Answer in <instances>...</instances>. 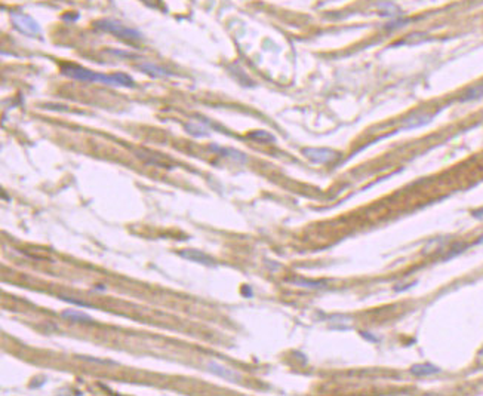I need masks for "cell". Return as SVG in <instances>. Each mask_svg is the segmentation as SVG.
<instances>
[{
  "label": "cell",
  "mask_w": 483,
  "mask_h": 396,
  "mask_svg": "<svg viewBox=\"0 0 483 396\" xmlns=\"http://www.w3.org/2000/svg\"><path fill=\"white\" fill-rule=\"evenodd\" d=\"M63 71H64L66 76L73 77V79H77V80H82V82H96V73L89 71V70L82 69V67L69 66V67H64Z\"/></svg>",
  "instance_id": "277c9868"
},
{
  "label": "cell",
  "mask_w": 483,
  "mask_h": 396,
  "mask_svg": "<svg viewBox=\"0 0 483 396\" xmlns=\"http://www.w3.org/2000/svg\"><path fill=\"white\" fill-rule=\"evenodd\" d=\"M411 373L418 377H424V375H433V374L440 373V368H437L436 365H432V364H418L411 368Z\"/></svg>",
  "instance_id": "ba28073f"
},
{
  "label": "cell",
  "mask_w": 483,
  "mask_h": 396,
  "mask_svg": "<svg viewBox=\"0 0 483 396\" xmlns=\"http://www.w3.org/2000/svg\"><path fill=\"white\" fill-rule=\"evenodd\" d=\"M294 285L302 286V288H310V289H322L326 288V282L323 280H307V279H295Z\"/></svg>",
  "instance_id": "30bf717a"
},
{
  "label": "cell",
  "mask_w": 483,
  "mask_h": 396,
  "mask_svg": "<svg viewBox=\"0 0 483 396\" xmlns=\"http://www.w3.org/2000/svg\"><path fill=\"white\" fill-rule=\"evenodd\" d=\"M98 27H101V28L105 30V31H112V33H115V34H117V36H120V37H125V39H138V37H139V34H138L137 31L129 30V28L120 25V24H116V23L104 21V23H99Z\"/></svg>",
  "instance_id": "3957f363"
},
{
  "label": "cell",
  "mask_w": 483,
  "mask_h": 396,
  "mask_svg": "<svg viewBox=\"0 0 483 396\" xmlns=\"http://www.w3.org/2000/svg\"><path fill=\"white\" fill-rule=\"evenodd\" d=\"M477 243H483V234H482V236H480V239H479V240H477Z\"/></svg>",
  "instance_id": "9a60e30c"
},
{
  "label": "cell",
  "mask_w": 483,
  "mask_h": 396,
  "mask_svg": "<svg viewBox=\"0 0 483 396\" xmlns=\"http://www.w3.org/2000/svg\"><path fill=\"white\" fill-rule=\"evenodd\" d=\"M180 256L188 261H194V263H200L205 266H215V261L213 258H210L209 256H206L205 253L199 251V250H183L180 253Z\"/></svg>",
  "instance_id": "5b68a950"
},
{
  "label": "cell",
  "mask_w": 483,
  "mask_h": 396,
  "mask_svg": "<svg viewBox=\"0 0 483 396\" xmlns=\"http://www.w3.org/2000/svg\"><path fill=\"white\" fill-rule=\"evenodd\" d=\"M433 120V116L430 115H418V116H412L408 117L403 122V129H415V128H421L425 126L427 123H430Z\"/></svg>",
  "instance_id": "8992f818"
},
{
  "label": "cell",
  "mask_w": 483,
  "mask_h": 396,
  "mask_svg": "<svg viewBox=\"0 0 483 396\" xmlns=\"http://www.w3.org/2000/svg\"><path fill=\"white\" fill-rule=\"evenodd\" d=\"M63 300L69 302V303H73V304H77V306H83V307H89V304L83 303V302H79V300H73V299H67V297H63Z\"/></svg>",
  "instance_id": "4fadbf2b"
},
{
  "label": "cell",
  "mask_w": 483,
  "mask_h": 396,
  "mask_svg": "<svg viewBox=\"0 0 483 396\" xmlns=\"http://www.w3.org/2000/svg\"><path fill=\"white\" fill-rule=\"evenodd\" d=\"M207 370L210 373H213L215 375L227 380V381H233L234 383V381H240L242 380V375L237 371H234V370H231L229 367H224V365H221L218 362H209L207 364Z\"/></svg>",
  "instance_id": "7a4b0ae2"
},
{
  "label": "cell",
  "mask_w": 483,
  "mask_h": 396,
  "mask_svg": "<svg viewBox=\"0 0 483 396\" xmlns=\"http://www.w3.org/2000/svg\"><path fill=\"white\" fill-rule=\"evenodd\" d=\"M141 69L144 71H147L148 74H153V76H169V73H166L163 69H159V67L151 66V64H142Z\"/></svg>",
  "instance_id": "7c38bea8"
},
{
  "label": "cell",
  "mask_w": 483,
  "mask_h": 396,
  "mask_svg": "<svg viewBox=\"0 0 483 396\" xmlns=\"http://www.w3.org/2000/svg\"><path fill=\"white\" fill-rule=\"evenodd\" d=\"M249 137L253 138V140H258L261 142H270V141L273 142V141H276V138L272 134H268L265 131H255V132L249 134Z\"/></svg>",
  "instance_id": "8fae6325"
},
{
  "label": "cell",
  "mask_w": 483,
  "mask_h": 396,
  "mask_svg": "<svg viewBox=\"0 0 483 396\" xmlns=\"http://www.w3.org/2000/svg\"><path fill=\"white\" fill-rule=\"evenodd\" d=\"M483 98V83H477L471 88H468L465 91V93L462 95L461 101H474V100H480Z\"/></svg>",
  "instance_id": "9c48e42d"
},
{
  "label": "cell",
  "mask_w": 483,
  "mask_h": 396,
  "mask_svg": "<svg viewBox=\"0 0 483 396\" xmlns=\"http://www.w3.org/2000/svg\"><path fill=\"white\" fill-rule=\"evenodd\" d=\"M302 153L314 163H329L338 159V153L329 148H304Z\"/></svg>",
  "instance_id": "6da1fadb"
},
{
  "label": "cell",
  "mask_w": 483,
  "mask_h": 396,
  "mask_svg": "<svg viewBox=\"0 0 483 396\" xmlns=\"http://www.w3.org/2000/svg\"><path fill=\"white\" fill-rule=\"evenodd\" d=\"M63 316L66 319L71 321V322H76V324H83V325H93L95 324V321L89 315H86L83 312H77V310H64Z\"/></svg>",
  "instance_id": "52a82bcc"
},
{
  "label": "cell",
  "mask_w": 483,
  "mask_h": 396,
  "mask_svg": "<svg viewBox=\"0 0 483 396\" xmlns=\"http://www.w3.org/2000/svg\"><path fill=\"white\" fill-rule=\"evenodd\" d=\"M473 217H474V218H479V220H483V208L473 211Z\"/></svg>",
  "instance_id": "5bb4252c"
}]
</instances>
